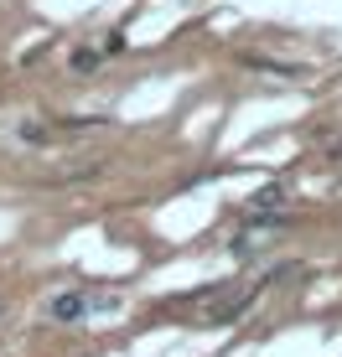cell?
Instances as JSON below:
<instances>
[{"label": "cell", "mask_w": 342, "mask_h": 357, "mask_svg": "<svg viewBox=\"0 0 342 357\" xmlns=\"http://www.w3.org/2000/svg\"><path fill=\"white\" fill-rule=\"evenodd\" d=\"M119 295L114 290H63V295H52V305H47V316H52V321H78L83 311H89V305H114Z\"/></svg>", "instance_id": "1"}, {"label": "cell", "mask_w": 342, "mask_h": 357, "mask_svg": "<svg viewBox=\"0 0 342 357\" xmlns=\"http://www.w3.org/2000/svg\"><path fill=\"white\" fill-rule=\"evenodd\" d=\"M275 207H285V187H265L254 197V213H275Z\"/></svg>", "instance_id": "2"}, {"label": "cell", "mask_w": 342, "mask_h": 357, "mask_svg": "<svg viewBox=\"0 0 342 357\" xmlns=\"http://www.w3.org/2000/svg\"><path fill=\"white\" fill-rule=\"evenodd\" d=\"M89 68H99V52H94V47H78V52H73V73H89Z\"/></svg>", "instance_id": "3"}]
</instances>
